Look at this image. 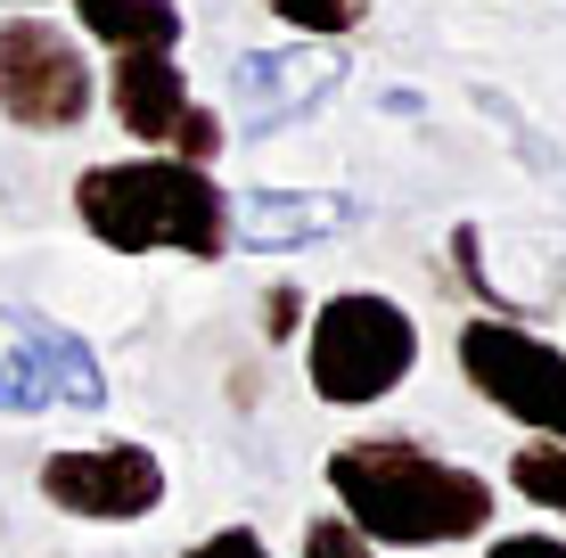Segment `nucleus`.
<instances>
[{"mask_svg": "<svg viewBox=\"0 0 566 558\" xmlns=\"http://www.w3.org/2000/svg\"><path fill=\"white\" fill-rule=\"evenodd\" d=\"M328 502L354 534H369L378 550H452L493 534L501 485L484 468L427 452L419 435H354L328 452Z\"/></svg>", "mask_w": 566, "mask_h": 558, "instance_id": "obj_1", "label": "nucleus"}, {"mask_svg": "<svg viewBox=\"0 0 566 558\" xmlns=\"http://www.w3.org/2000/svg\"><path fill=\"white\" fill-rule=\"evenodd\" d=\"M74 222L107 255H189V263L230 255V189L206 165L156 157V148L74 172Z\"/></svg>", "mask_w": 566, "mask_h": 558, "instance_id": "obj_2", "label": "nucleus"}, {"mask_svg": "<svg viewBox=\"0 0 566 558\" xmlns=\"http://www.w3.org/2000/svg\"><path fill=\"white\" fill-rule=\"evenodd\" d=\"M411 370H419L411 304L378 296V287H337V296L312 304V320H304L312 402H328V411H369V402L402 394Z\"/></svg>", "mask_w": 566, "mask_h": 558, "instance_id": "obj_3", "label": "nucleus"}, {"mask_svg": "<svg viewBox=\"0 0 566 558\" xmlns=\"http://www.w3.org/2000/svg\"><path fill=\"white\" fill-rule=\"evenodd\" d=\"M91 107H99V66L83 33L42 9L0 17V124L50 140V131H83Z\"/></svg>", "mask_w": 566, "mask_h": 558, "instance_id": "obj_4", "label": "nucleus"}, {"mask_svg": "<svg viewBox=\"0 0 566 558\" xmlns=\"http://www.w3.org/2000/svg\"><path fill=\"white\" fill-rule=\"evenodd\" d=\"M452 354H460V378L476 387V402H493L525 435L566 444V345L534 337V320L476 313V320H460Z\"/></svg>", "mask_w": 566, "mask_h": 558, "instance_id": "obj_5", "label": "nucleus"}, {"mask_svg": "<svg viewBox=\"0 0 566 558\" xmlns=\"http://www.w3.org/2000/svg\"><path fill=\"white\" fill-rule=\"evenodd\" d=\"M42 502L57 517H83V526H140V517L165 509V460L132 435L115 444H66L33 468Z\"/></svg>", "mask_w": 566, "mask_h": 558, "instance_id": "obj_6", "label": "nucleus"}, {"mask_svg": "<svg viewBox=\"0 0 566 558\" xmlns=\"http://www.w3.org/2000/svg\"><path fill=\"white\" fill-rule=\"evenodd\" d=\"M345 91V50L337 42H271V50H239L230 66V131L239 140H271L287 124H312L328 99Z\"/></svg>", "mask_w": 566, "mask_h": 558, "instance_id": "obj_7", "label": "nucleus"}, {"mask_svg": "<svg viewBox=\"0 0 566 558\" xmlns=\"http://www.w3.org/2000/svg\"><path fill=\"white\" fill-rule=\"evenodd\" d=\"M354 222L361 206L345 189H247V198H230V246H247V255H304Z\"/></svg>", "mask_w": 566, "mask_h": 558, "instance_id": "obj_8", "label": "nucleus"}, {"mask_svg": "<svg viewBox=\"0 0 566 558\" xmlns=\"http://www.w3.org/2000/svg\"><path fill=\"white\" fill-rule=\"evenodd\" d=\"M99 99L115 107V131H124V140L165 148L198 91H189V74H181V50H140V57H115L99 74Z\"/></svg>", "mask_w": 566, "mask_h": 558, "instance_id": "obj_9", "label": "nucleus"}, {"mask_svg": "<svg viewBox=\"0 0 566 558\" xmlns=\"http://www.w3.org/2000/svg\"><path fill=\"white\" fill-rule=\"evenodd\" d=\"M0 320H9V345H25V361L42 370L50 402H66V411H107V370L66 320L25 313V304H0Z\"/></svg>", "mask_w": 566, "mask_h": 558, "instance_id": "obj_10", "label": "nucleus"}, {"mask_svg": "<svg viewBox=\"0 0 566 558\" xmlns=\"http://www.w3.org/2000/svg\"><path fill=\"white\" fill-rule=\"evenodd\" d=\"M74 33L99 42L107 57H140V50H181L189 17L181 0H66Z\"/></svg>", "mask_w": 566, "mask_h": 558, "instance_id": "obj_11", "label": "nucleus"}, {"mask_svg": "<svg viewBox=\"0 0 566 558\" xmlns=\"http://www.w3.org/2000/svg\"><path fill=\"white\" fill-rule=\"evenodd\" d=\"M510 493H517V502H534L542 517H566V444H551V435L517 444L510 452Z\"/></svg>", "mask_w": 566, "mask_h": 558, "instance_id": "obj_12", "label": "nucleus"}, {"mask_svg": "<svg viewBox=\"0 0 566 558\" xmlns=\"http://www.w3.org/2000/svg\"><path fill=\"white\" fill-rule=\"evenodd\" d=\"M263 9L280 17L296 42H354L378 0H263Z\"/></svg>", "mask_w": 566, "mask_h": 558, "instance_id": "obj_13", "label": "nucleus"}, {"mask_svg": "<svg viewBox=\"0 0 566 558\" xmlns=\"http://www.w3.org/2000/svg\"><path fill=\"white\" fill-rule=\"evenodd\" d=\"M222 148H230V115L206 107V99H189L181 124H172V140L156 148V157H181V165H206V172H213V157H222Z\"/></svg>", "mask_w": 566, "mask_h": 558, "instance_id": "obj_14", "label": "nucleus"}, {"mask_svg": "<svg viewBox=\"0 0 566 558\" xmlns=\"http://www.w3.org/2000/svg\"><path fill=\"white\" fill-rule=\"evenodd\" d=\"M452 272H460V287L484 304V313H501V320H525L517 304L493 287V272H484V230H476V222H452Z\"/></svg>", "mask_w": 566, "mask_h": 558, "instance_id": "obj_15", "label": "nucleus"}, {"mask_svg": "<svg viewBox=\"0 0 566 558\" xmlns=\"http://www.w3.org/2000/svg\"><path fill=\"white\" fill-rule=\"evenodd\" d=\"M0 411H9V419L50 411V387H42V370L25 361V345H9V354H0Z\"/></svg>", "mask_w": 566, "mask_h": 558, "instance_id": "obj_16", "label": "nucleus"}, {"mask_svg": "<svg viewBox=\"0 0 566 558\" xmlns=\"http://www.w3.org/2000/svg\"><path fill=\"white\" fill-rule=\"evenodd\" d=\"M296 558H378V543H369V534H354V526H345L337 509H321V517L304 526Z\"/></svg>", "mask_w": 566, "mask_h": 558, "instance_id": "obj_17", "label": "nucleus"}, {"mask_svg": "<svg viewBox=\"0 0 566 558\" xmlns=\"http://www.w3.org/2000/svg\"><path fill=\"white\" fill-rule=\"evenodd\" d=\"M304 320H312V304H304V287H296V280L263 287V337H271V345H296V337H304Z\"/></svg>", "mask_w": 566, "mask_h": 558, "instance_id": "obj_18", "label": "nucleus"}, {"mask_svg": "<svg viewBox=\"0 0 566 558\" xmlns=\"http://www.w3.org/2000/svg\"><path fill=\"white\" fill-rule=\"evenodd\" d=\"M181 558H280V550H271L255 526H222V534H206V543H189Z\"/></svg>", "mask_w": 566, "mask_h": 558, "instance_id": "obj_19", "label": "nucleus"}, {"mask_svg": "<svg viewBox=\"0 0 566 558\" xmlns=\"http://www.w3.org/2000/svg\"><path fill=\"white\" fill-rule=\"evenodd\" d=\"M484 558H566V534H493Z\"/></svg>", "mask_w": 566, "mask_h": 558, "instance_id": "obj_20", "label": "nucleus"}, {"mask_svg": "<svg viewBox=\"0 0 566 558\" xmlns=\"http://www.w3.org/2000/svg\"><path fill=\"white\" fill-rule=\"evenodd\" d=\"M9 9H50V0H0V17H9Z\"/></svg>", "mask_w": 566, "mask_h": 558, "instance_id": "obj_21", "label": "nucleus"}]
</instances>
